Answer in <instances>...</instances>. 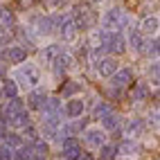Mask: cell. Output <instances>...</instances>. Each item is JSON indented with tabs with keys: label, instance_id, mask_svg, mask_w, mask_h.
Instances as JSON below:
<instances>
[{
	"label": "cell",
	"instance_id": "1",
	"mask_svg": "<svg viewBox=\"0 0 160 160\" xmlns=\"http://www.w3.org/2000/svg\"><path fill=\"white\" fill-rule=\"evenodd\" d=\"M12 79L18 83V88L32 90V88L41 86V79H43V77H41V68L36 66L34 61H25V63H20V66L14 68Z\"/></svg>",
	"mask_w": 160,
	"mask_h": 160
},
{
	"label": "cell",
	"instance_id": "2",
	"mask_svg": "<svg viewBox=\"0 0 160 160\" xmlns=\"http://www.w3.org/2000/svg\"><path fill=\"white\" fill-rule=\"evenodd\" d=\"M131 25V16L124 12L122 7H111L106 9L102 16V29L108 32H124V27Z\"/></svg>",
	"mask_w": 160,
	"mask_h": 160
},
{
	"label": "cell",
	"instance_id": "3",
	"mask_svg": "<svg viewBox=\"0 0 160 160\" xmlns=\"http://www.w3.org/2000/svg\"><path fill=\"white\" fill-rule=\"evenodd\" d=\"M70 14L74 18V23H77L79 32H88V29H92L95 25L99 23L97 9H92L90 5H74V9H72Z\"/></svg>",
	"mask_w": 160,
	"mask_h": 160
},
{
	"label": "cell",
	"instance_id": "4",
	"mask_svg": "<svg viewBox=\"0 0 160 160\" xmlns=\"http://www.w3.org/2000/svg\"><path fill=\"white\" fill-rule=\"evenodd\" d=\"M41 115V122H50V124H63V104L61 97H48L45 106L38 111Z\"/></svg>",
	"mask_w": 160,
	"mask_h": 160
},
{
	"label": "cell",
	"instance_id": "5",
	"mask_svg": "<svg viewBox=\"0 0 160 160\" xmlns=\"http://www.w3.org/2000/svg\"><path fill=\"white\" fill-rule=\"evenodd\" d=\"M57 32L61 34L63 43H74V41L79 38V27H77V23H74V18H72L70 12L68 14H59V27H57Z\"/></svg>",
	"mask_w": 160,
	"mask_h": 160
},
{
	"label": "cell",
	"instance_id": "6",
	"mask_svg": "<svg viewBox=\"0 0 160 160\" xmlns=\"http://www.w3.org/2000/svg\"><path fill=\"white\" fill-rule=\"evenodd\" d=\"M81 142L88 149H99L102 144H106V131L102 126H86L81 131Z\"/></svg>",
	"mask_w": 160,
	"mask_h": 160
},
{
	"label": "cell",
	"instance_id": "7",
	"mask_svg": "<svg viewBox=\"0 0 160 160\" xmlns=\"http://www.w3.org/2000/svg\"><path fill=\"white\" fill-rule=\"evenodd\" d=\"M117 70H120V63H117V57H113V54H104L95 61V72L102 79H111Z\"/></svg>",
	"mask_w": 160,
	"mask_h": 160
},
{
	"label": "cell",
	"instance_id": "8",
	"mask_svg": "<svg viewBox=\"0 0 160 160\" xmlns=\"http://www.w3.org/2000/svg\"><path fill=\"white\" fill-rule=\"evenodd\" d=\"M52 74H54V77L57 79H63V77H66V74L74 68V59H72V54H70V52H66V50H63L61 52V54L54 59V63H52Z\"/></svg>",
	"mask_w": 160,
	"mask_h": 160
},
{
	"label": "cell",
	"instance_id": "9",
	"mask_svg": "<svg viewBox=\"0 0 160 160\" xmlns=\"http://www.w3.org/2000/svg\"><path fill=\"white\" fill-rule=\"evenodd\" d=\"M29 57V50L25 45H7L5 52H2V59L5 63H9V66H20V63H25Z\"/></svg>",
	"mask_w": 160,
	"mask_h": 160
},
{
	"label": "cell",
	"instance_id": "10",
	"mask_svg": "<svg viewBox=\"0 0 160 160\" xmlns=\"http://www.w3.org/2000/svg\"><path fill=\"white\" fill-rule=\"evenodd\" d=\"M81 153V142L74 135H66L61 140V158L63 160H77Z\"/></svg>",
	"mask_w": 160,
	"mask_h": 160
},
{
	"label": "cell",
	"instance_id": "11",
	"mask_svg": "<svg viewBox=\"0 0 160 160\" xmlns=\"http://www.w3.org/2000/svg\"><path fill=\"white\" fill-rule=\"evenodd\" d=\"M48 90L45 88H41V86H36V88H32L29 92H27V99H25V106L29 111H41L45 106V102H48Z\"/></svg>",
	"mask_w": 160,
	"mask_h": 160
},
{
	"label": "cell",
	"instance_id": "12",
	"mask_svg": "<svg viewBox=\"0 0 160 160\" xmlns=\"http://www.w3.org/2000/svg\"><path fill=\"white\" fill-rule=\"evenodd\" d=\"M133 70L131 68H120L113 77H111V83L115 90H124V88H131L133 86Z\"/></svg>",
	"mask_w": 160,
	"mask_h": 160
},
{
	"label": "cell",
	"instance_id": "13",
	"mask_svg": "<svg viewBox=\"0 0 160 160\" xmlns=\"http://www.w3.org/2000/svg\"><path fill=\"white\" fill-rule=\"evenodd\" d=\"M147 131V120L144 117H129L124 122V135L126 138H140Z\"/></svg>",
	"mask_w": 160,
	"mask_h": 160
},
{
	"label": "cell",
	"instance_id": "14",
	"mask_svg": "<svg viewBox=\"0 0 160 160\" xmlns=\"http://www.w3.org/2000/svg\"><path fill=\"white\" fill-rule=\"evenodd\" d=\"M144 43H147V36L138 27H131L129 32H126V45H129L135 54H142L144 52Z\"/></svg>",
	"mask_w": 160,
	"mask_h": 160
},
{
	"label": "cell",
	"instance_id": "15",
	"mask_svg": "<svg viewBox=\"0 0 160 160\" xmlns=\"http://www.w3.org/2000/svg\"><path fill=\"white\" fill-rule=\"evenodd\" d=\"M83 111H86V102H83L79 95L77 97H70L66 102V106H63V115L68 117V120H74V117H81Z\"/></svg>",
	"mask_w": 160,
	"mask_h": 160
},
{
	"label": "cell",
	"instance_id": "16",
	"mask_svg": "<svg viewBox=\"0 0 160 160\" xmlns=\"http://www.w3.org/2000/svg\"><path fill=\"white\" fill-rule=\"evenodd\" d=\"M81 81L77 79H63V83L59 86V97L61 99H70V97H77V95H81Z\"/></svg>",
	"mask_w": 160,
	"mask_h": 160
},
{
	"label": "cell",
	"instance_id": "17",
	"mask_svg": "<svg viewBox=\"0 0 160 160\" xmlns=\"http://www.w3.org/2000/svg\"><path fill=\"white\" fill-rule=\"evenodd\" d=\"M131 99L133 102H147V99H151V88H149L147 81H133V86H131Z\"/></svg>",
	"mask_w": 160,
	"mask_h": 160
},
{
	"label": "cell",
	"instance_id": "18",
	"mask_svg": "<svg viewBox=\"0 0 160 160\" xmlns=\"http://www.w3.org/2000/svg\"><path fill=\"white\" fill-rule=\"evenodd\" d=\"M63 52V45L61 43H48L45 48H41V61L45 63V66H52L54 59Z\"/></svg>",
	"mask_w": 160,
	"mask_h": 160
},
{
	"label": "cell",
	"instance_id": "19",
	"mask_svg": "<svg viewBox=\"0 0 160 160\" xmlns=\"http://www.w3.org/2000/svg\"><path fill=\"white\" fill-rule=\"evenodd\" d=\"M138 29L142 32L144 36H153L156 32L160 29V23H158V18L156 16H144V18H140V23H138Z\"/></svg>",
	"mask_w": 160,
	"mask_h": 160
},
{
	"label": "cell",
	"instance_id": "20",
	"mask_svg": "<svg viewBox=\"0 0 160 160\" xmlns=\"http://www.w3.org/2000/svg\"><path fill=\"white\" fill-rule=\"evenodd\" d=\"M138 151H140V144H138L135 138H124V140H120V144H117V153H122L124 158H129Z\"/></svg>",
	"mask_w": 160,
	"mask_h": 160
},
{
	"label": "cell",
	"instance_id": "21",
	"mask_svg": "<svg viewBox=\"0 0 160 160\" xmlns=\"http://www.w3.org/2000/svg\"><path fill=\"white\" fill-rule=\"evenodd\" d=\"M99 122H102V129H104V131H117V129L122 126V117L117 115L115 111H111V113H106Z\"/></svg>",
	"mask_w": 160,
	"mask_h": 160
},
{
	"label": "cell",
	"instance_id": "22",
	"mask_svg": "<svg viewBox=\"0 0 160 160\" xmlns=\"http://www.w3.org/2000/svg\"><path fill=\"white\" fill-rule=\"evenodd\" d=\"M2 97L5 99H14V97H20V88H18V83L12 79V77H7L5 81H2Z\"/></svg>",
	"mask_w": 160,
	"mask_h": 160
},
{
	"label": "cell",
	"instance_id": "23",
	"mask_svg": "<svg viewBox=\"0 0 160 160\" xmlns=\"http://www.w3.org/2000/svg\"><path fill=\"white\" fill-rule=\"evenodd\" d=\"M16 25V18H14V12L5 5H0V29H14Z\"/></svg>",
	"mask_w": 160,
	"mask_h": 160
},
{
	"label": "cell",
	"instance_id": "24",
	"mask_svg": "<svg viewBox=\"0 0 160 160\" xmlns=\"http://www.w3.org/2000/svg\"><path fill=\"white\" fill-rule=\"evenodd\" d=\"M34 149H32V142L20 144L18 149H14V160H34Z\"/></svg>",
	"mask_w": 160,
	"mask_h": 160
},
{
	"label": "cell",
	"instance_id": "25",
	"mask_svg": "<svg viewBox=\"0 0 160 160\" xmlns=\"http://www.w3.org/2000/svg\"><path fill=\"white\" fill-rule=\"evenodd\" d=\"M99 160H117V144H102L99 147Z\"/></svg>",
	"mask_w": 160,
	"mask_h": 160
},
{
	"label": "cell",
	"instance_id": "26",
	"mask_svg": "<svg viewBox=\"0 0 160 160\" xmlns=\"http://www.w3.org/2000/svg\"><path fill=\"white\" fill-rule=\"evenodd\" d=\"M2 142H5L7 147H12V149H18L20 144H23V135L16 133V131H7L5 138H2Z\"/></svg>",
	"mask_w": 160,
	"mask_h": 160
},
{
	"label": "cell",
	"instance_id": "27",
	"mask_svg": "<svg viewBox=\"0 0 160 160\" xmlns=\"http://www.w3.org/2000/svg\"><path fill=\"white\" fill-rule=\"evenodd\" d=\"M32 149H34V156H36V158H45L48 151H50V144H48V140L38 138L36 142H32Z\"/></svg>",
	"mask_w": 160,
	"mask_h": 160
},
{
	"label": "cell",
	"instance_id": "28",
	"mask_svg": "<svg viewBox=\"0 0 160 160\" xmlns=\"http://www.w3.org/2000/svg\"><path fill=\"white\" fill-rule=\"evenodd\" d=\"M147 126H153V129H160V106H153L149 111V120H147Z\"/></svg>",
	"mask_w": 160,
	"mask_h": 160
},
{
	"label": "cell",
	"instance_id": "29",
	"mask_svg": "<svg viewBox=\"0 0 160 160\" xmlns=\"http://www.w3.org/2000/svg\"><path fill=\"white\" fill-rule=\"evenodd\" d=\"M113 111V106L108 104V102H99L97 106H95V111H92V117H97V120H102V117L106 115V113H111Z\"/></svg>",
	"mask_w": 160,
	"mask_h": 160
},
{
	"label": "cell",
	"instance_id": "30",
	"mask_svg": "<svg viewBox=\"0 0 160 160\" xmlns=\"http://www.w3.org/2000/svg\"><path fill=\"white\" fill-rule=\"evenodd\" d=\"M23 138H27L29 142H36L38 138H41V131L36 129V126H32V124H27L25 129H23Z\"/></svg>",
	"mask_w": 160,
	"mask_h": 160
},
{
	"label": "cell",
	"instance_id": "31",
	"mask_svg": "<svg viewBox=\"0 0 160 160\" xmlns=\"http://www.w3.org/2000/svg\"><path fill=\"white\" fill-rule=\"evenodd\" d=\"M147 72H149V77L153 79V83H158V77H160V61H151V63H149V68H147Z\"/></svg>",
	"mask_w": 160,
	"mask_h": 160
},
{
	"label": "cell",
	"instance_id": "32",
	"mask_svg": "<svg viewBox=\"0 0 160 160\" xmlns=\"http://www.w3.org/2000/svg\"><path fill=\"white\" fill-rule=\"evenodd\" d=\"M66 2L68 0H41V5H43L45 9H61Z\"/></svg>",
	"mask_w": 160,
	"mask_h": 160
},
{
	"label": "cell",
	"instance_id": "33",
	"mask_svg": "<svg viewBox=\"0 0 160 160\" xmlns=\"http://www.w3.org/2000/svg\"><path fill=\"white\" fill-rule=\"evenodd\" d=\"M0 160H14V149L7 147L5 142L0 144Z\"/></svg>",
	"mask_w": 160,
	"mask_h": 160
},
{
	"label": "cell",
	"instance_id": "34",
	"mask_svg": "<svg viewBox=\"0 0 160 160\" xmlns=\"http://www.w3.org/2000/svg\"><path fill=\"white\" fill-rule=\"evenodd\" d=\"M36 2H38V0H16V5H18L20 9H32Z\"/></svg>",
	"mask_w": 160,
	"mask_h": 160
},
{
	"label": "cell",
	"instance_id": "35",
	"mask_svg": "<svg viewBox=\"0 0 160 160\" xmlns=\"http://www.w3.org/2000/svg\"><path fill=\"white\" fill-rule=\"evenodd\" d=\"M151 43H153V50H156V57H160V36H156Z\"/></svg>",
	"mask_w": 160,
	"mask_h": 160
},
{
	"label": "cell",
	"instance_id": "36",
	"mask_svg": "<svg viewBox=\"0 0 160 160\" xmlns=\"http://www.w3.org/2000/svg\"><path fill=\"white\" fill-rule=\"evenodd\" d=\"M77 160H95V156H92V153H86V151H81Z\"/></svg>",
	"mask_w": 160,
	"mask_h": 160
},
{
	"label": "cell",
	"instance_id": "37",
	"mask_svg": "<svg viewBox=\"0 0 160 160\" xmlns=\"http://www.w3.org/2000/svg\"><path fill=\"white\" fill-rule=\"evenodd\" d=\"M34 160H45V158H34Z\"/></svg>",
	"mask_w": 160,
	"mask_h": 160
},
{
	"label": "cell",
	"instance_id": "38",
	"mask_svg": "<svg viewBox=\"0 0 160 160\" xmlns=\"http://www.w3.org/2000/svg\"><path fill=\"white\" fill-rule=\"evenodd\" d=\"M120 160H131V158H120Z\"/></svg>",
	"mask_w": 160,
	"mask_h": 160
},
{
	"label": "cell",
	"instance_id": "39",
	"mask_svg": "<svg viewBox=\"0 0 160 160\" xmlns=\"http://www.w3.org/2000/svg\"><path fill=\"white\" fill-rule=\"evenodd\" d=\"M0 97H2V88H0Z\"/></svg>",
	"mask_w": 160,
	"mask_h": 160
},
{
	"label": "cell",
	"instance_id": "40",
	"mask_svg": "<svg viewBox=\"0 0 160 160\" xmlns=\"http://www.w3.org/2000/svg\"><path fill=\"white\" fill-rule=\"evenodd\" d=\"M158 23H160V18H158Z\"/></svg>",
	"mask_w": 160,
	"mask_h": 160
},
{
	"label": "cell",
	"instance_id": "41",
	"mask_svg": "<svg viewBox=\"0 0 160 160\" xmlns=\"http://www.w3.org/2000/svg\"><path fill=\"white\" fill-rule=\"evenodd\" d=\"M0 32H2V29H0Z\"/></svg>",
	"mask_w": 160,
	"mask_h": 160
}]
</instances>
